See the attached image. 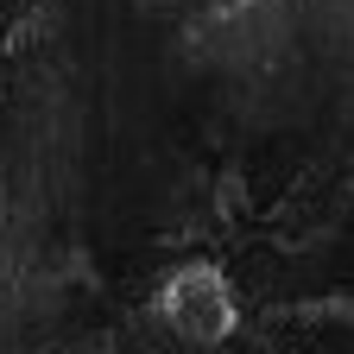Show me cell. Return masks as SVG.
<instances>
[{"mask_svg": "<svg viewBox=\"0 0 354 354\" xmlns=\"http://www.w3.org/2000/svg\"><path fill=\"white\" fill-rule=\"evenodd\" d=\"M158 323L190 342V348H215L234 335V285L215 272V266H171V272L158 279Z\"/></svg>", "mask_w": 354, "mask_h": 354, "instance_id": "obj_1", "label": "cell"}]
</instances>
